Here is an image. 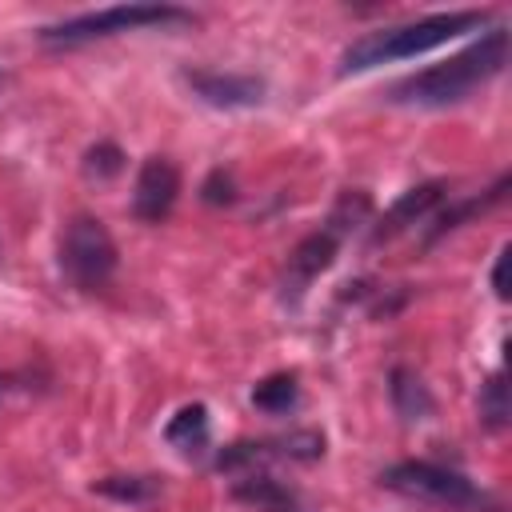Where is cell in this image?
I'll return each instance as SVG.
<instances>
[{
    "instance_id": "obj_2",
    "label": "cell",
    "mask_w": 512,
    "mask_h": 512,
    "mask_svg": "<svg viewBox=\"0 0 512 512\" xmlns=\"http://www.w3.org/2000/svg\"><path fill=\"white\" fill-rule=\"evenodd\" d=\"M488 20V12H436V16H424V20H412V24H396V28H376L360 40H352L340 56V72H368L376 64H392V60H412L420 52H432L472 28H480Z\"/></svg>"
},
{
    "instance_id": "obj_1",
    "label": "cell",
    "mask_w": 512,
    "mask_h": 512,
    "mask_svg": "<svg viewBox=\"0 0 512 512\" xmlns=\"http://www.w3.org/2000/svg\"><path fill=\"white\" fill-rule=\"evenodd\" d=\"M508 64V28H492L484 32L476 44H468L464 52L400 80L388 100L392 104H416V108H444V104H460L468 100L480 84H488L492 76H500Z\"/></svg>"
},
{
    "instance_id": "obj_17",
    "label": "cell",
    "mask_w": 512,
    "mask_h": 512,
    "mask_svg": "<svg viewBox=\"0 0 512 512\" xmlns=\"http://www.w3.org/2000/svg\"><path fill=\"white\" fill-rule=\"evenodd\" d=\"M504 264H508V248H500V256H496V268H492V288H496V296H500V300L508 296V280H504Z\"/></svg>"
},
{
    "instance_id": "obj_6",
    "label": "cell",
    "mask_w": 512,
    "mask_h": 512,
    "mask_svg": "<svg viewBox=\"0 0 512 512\" xmlns=\"http://www.w3.org/2000/svg\"><path fill=\"white\" fill-rule=\"evenodd\" d=\"M180 196V168L164 156H148L136 172V188H132V212L144 224H160L168 220V212L176 208Z\"/></svg>"
},
{
    "instance_id": "obj_4",
    "label": "cell",
    "mask_w": 512,
    "mask_h": 512,
    "mask_svg": "<svg viewBox=\"0 0 512 512\" xmlns=\"http://www.w3.org/2000/svg\"><path fill=\"white\" fill-rule=\"evenodd\" d=\"M380 484L400 496L448 508V512H496V500L488 492H480L468 476L444 464H432V460H400L380 476Z\"/></svg>"
},
{
    "instance_id": "obj_14",
    "label": "cell",
    "mask_w": 512,
    "mask_h": 512,
    "mask_svg": "<svg viewBox=\"0 0 512 512\" xmlns=\"http://www.w3.org/2000/svg\"><path fill=\"white\" fill-rule=\"evenodd\" d=\"M156 480H148V476H104V480H96V492H104V496H116V500H128V504H140V500H152L156 496Z\"/></svg>"
},
{
    "instance_id": "obj_8",
    "label": "cell",
    "mask_w": 512,
    "mask_h": 512,
    "mask_svg": "<svg viewBox=\"0 0 512 512\" xmlns=\"http://www.w3.org/2000/svg\"><path fill=\"white\" fill-rule=\"evenodd\" d=\"M440 196H444V184H416V188H408L376 224H372V244H384V240H392L396 232H404L408 224H416V220H424L436 204H440Z\"/></svg>"
},
{
    "instance_id": "obj_9",
    "label": "cell",
    "mask_w": 512,
    "mask_h": 512,
    "mask_svg": "<svg viewBox=\"0 0 512 512\" xmlns=\"http://www.w3.org/2000/svg\"><path fill=\"white\" fill-rule=\"evenodd\" d=\"M336 248H340V228H332V224H324L320 232H312V236H304L300 244H296V252H292V260H288V276H292V292H304L324 268H332V260H336Z\"/></svg>"
},
{
    "instance_id": "obj_10",
    "label": "cell",
    "mask_w": 512,
    "mask_h": 512,
    "mask_svg": "<svg viewBox=\"0 0 512 512\" xmlns=\"http://www.w3.org/2000/svg\"><path fill=\"white\" fill-rule=\"evenodd\" d=\"M232 496L244 500V504H256L260 512H300L296 496H292L280 480H272V476H264V472H244V476L232 484Z\"/></svg>"
},
{
    "instance_id": "obj_15",
    "label": "cell",
    "mask_w": 512,
    "mask_h": 512,
    "mask_svg": "<svg viewBox=\"0 0 512 512\" xmlns=\"http://www.w3.org/2000/svg\"><path fill=\"white\" fill-rule=\"evenodd\" d=\"M480 416H484L488 428H500L508 420V388H504V376L500 372L480 388Z\"/></svg>"
},
{
    "instance_id": "obj_12",
    "label": "cell",
    "mask_w": 512,
    "mask_h": 512,
    "mask_svg": "<svg viewBox=\"0 0 512 512\" xmlns=\"http://www.w3.org/2000/svg\"><path fill=\"white\" fill-rule=\"evenodd\" d=\"M252 404H256L260 412H268V416L292 412V408L300 404V384H296V376H292V372H276V376L260 380V384L252 388Z\"/></svg>"
},
{
    "instance_id": "obj_13",
    "label": "cell",
    "mask_w": 512,
    "mask_h": 512,
    "mask_svg": "<svg viewBox=\"0 0 512 512\" xmlns=\"http://www.w3.org/2000/svg\"><path fill=\"white\" fill-rule=\"evenodd\" d=\"M392 404H396V412H400L404 420H424V416L432 412L428 388H424L420 376L408 372V368H396V372H392Z\"/></svg>"
},
{
    "instance_id": "obj_16",
    "label": "cell",
    "mask_w": 512,
    "mask_h": 512,
    "mask_svg": "<svg viewBox=\"0 0 512 512\" xmlns=\"http://www.w3.org/2000/svg\"><path fill=\"white\" fill-rule=\"evenodd\" d=\"M120 148L116 144H96V148H88V156H84V172L88 176H96V180H108V176H116L120 172Z\"/></svg>"
},
{
    "instance_id": "obj_11",
    "label": "cell",
    "mask_w": 512,
    "mask_h": 512,
    "mask_svg": "<svg viewBox=\"0 0 512 512\" xmlns=\"http://www.w3.org/2000/svg\"><path fill=\"white\" fill-rule=\"evenodd\" d=\"M164 440L176 448V452H200L208 444V408L204 404H184L168 428H164Z\"/></svg>"
},
{
    "instance_id": "obj_3",
    "label": "cell",
    "mask_w": 512,
    "mask_h": 512,
    "mask_svg": "<svg viewBox=\"0 0 512 512\" xmlns=\"http://www.w3.org/2000/svg\"><path fill=\"white\" fill-rule=\"evenodd\" d=\"M180 24H196V16L188 8H176V4H116V8H100V12H84L72 20L48 24V28H40V40L48 48H76V44L108 40L120 32L180 28Z\"/></svg>"
},
{
    "instance_id": "obj_5",
    "label": "cell",
    "mask_w": 512,
    "mask_h": 512,
    "mask_svg": "<svg viewBox=\"0 0 512 512\" xmlns=\"http://www.w3.org/2000/svg\"><path fill=\"white\" fill-rule=\"evenodd\" d=\"M120 264L112 232L96 216H72L64 236H60V268L80 292H100L108 288L112 272Z\"/></svg>"
},
{
    "instance_id": "obj_7",
    "label": "cell",
    "mask_w": 512,
    "mask_h": 512,
    "mask_svg": "<svg viewBox=\"0 0 512 512\" xmlns=\"http://www.w3.org/2000/svg\"><path fill=\"white\" fill-rule=\"evenodd\" d=\"M180 80L212 108H256L264 100V80L244 72H216V68H184Z\"/></svg>"
}]
</instances>
